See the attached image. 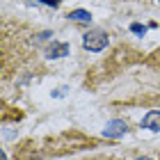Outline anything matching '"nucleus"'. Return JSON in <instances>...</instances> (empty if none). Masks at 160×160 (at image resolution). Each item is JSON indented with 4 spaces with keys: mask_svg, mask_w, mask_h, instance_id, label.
I'll use <instances>...</instances> for the list:
<instances>
[{
    "mask_svg": "<svg viewBox=\"0 0 160 160\" xmlns=\"http://www.w3.org/2000/svg\"><path fill=\"white\" fill-rule=\"evenodd\" d=\"M69 18H71V21H78V23H89V21H92L89 12H85V9H76V12H71V14H69Z\"/></svg>",
    "mask_w": 160,
    "mask_h": 160,
    "instance_id": "obj_4",
    "label": "nucleus"
},
{
    "mask_svg": "<svg viewBox=\"0 0 160 160\" xmlns=\"http://www.w3.org/2000/svg\"><path fill=\"white\" fill-rule=\"evenodd\" d=\"M41 2H46V5H53V7H57V5H60V0H41Z\"/></svg>",
    "mask_w": 160,
    "mask_h": 160,
    "instance_id": "obj_6",
    "label": "nucleus"
},
{
    "mask_svg": "<svg viewBox=\"0 0 160 160\" xmlns=\"http://www.w3.org/2000/svg\"><path fill=\"white\" fill-rule=\"evenodd\" d=\"M137 160H151V158H137Z\"/></svg>",
    "mask_w": 160,
    "mask_h": 160,
    "instance_id": "obj_8",
    "label": "nucleus"
},
{
    "mask_svg": "<svg viewBox=\"0 0 160 160\" xmlns=\"http://www.w3.org/2000/svg\"><path fill=\"white\" fill-rule=\"evenodd\" d=\"M126 130H128L126 121H119V119H117V121H110V123H108L103 133H105V137H121Z\"/></svg>",
    "mask_w": 160,
    "mask_h": 160,
    "instance_id": "obj_2",
    "label": "nucleus"
},
{
    "mask_svg": "<svg viewBox=\"0 0 160 160\" xmlns=\"http://www.w3.org/2000/svg\"><path fill=\"white\" fill-rule=\"evenodd\" d=\"M94 160H112V158H94Z\"/></svg>",
    "mask_w": 160,
    "mask_h": 160,
    "instance_id": "obj_7",
    "label": "nucleus"
},
{
    "mask_svg": "<svg viewBox=\"0 0 160 160\" xmlns=\"http://www.w3.org/2000/svg\"><path fill=\"white\" fill-rule=\"evenodd\" d=\"M85 48L87 50H94V53H98V50H103L108 46V34L103 30H92L85 34Z\"/></svg>",
    "mask_w": 160,
    "mask_h": 160,
    "instance_id": "obj_1",
    "label": "nucleus"
},
{
    "mask_svg": "<svg viewBox=\"0 0 160 160\" xmlns=\"http://www.w3.org/2000/svg\"><path fill=\"white\" fill-rule=\"evenodd\" d=\"M67 46H64V43H62V46H57V48H53V50H50V55H53V57H57V55H67Z\"/></svg>",
    "mask_w": 160,
    "mask_h": 160,
    "instance_id": "obj_5",
    "label": "nucleus"
},
{
    "mask_svg": "<svg viewBox=\"0 0 160 160\" xmlns=\"http://www.w3.org/2000/svg\"><path fill=\"white\" fill-rule=\"evenodd\" d=\"M142 128H147V130H160V110L149 112L147 117L142 119Z\"/></svg>",
    "mask_w": 160,
    "mask_h": 160,
    "instance_id": "obj_3",
    "label": "nucleus"
}]
</instances>
